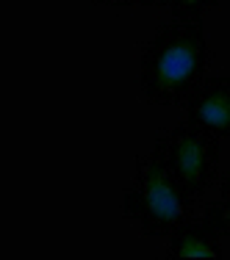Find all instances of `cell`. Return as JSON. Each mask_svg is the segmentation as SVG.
Instances as JSON below:
<instances>
[{"label": "cell", "mask_w": 230, "mask_h": 260, "mask_svg": "<svg viewBox=\"0 0 230 260\" xmlns=\"http://www.w3.org/2000/svg\"><path fill=\"white\" fill-rule=\"evenodd\" d=\"M95 6H145V9H150L153 0H92Z\"/></svg>", "instance_id": "ba28073f"}, {"label": "cell", "mask_w": 230, "mask_h": 260, "mask_svg": "<svg viewBox=\"0 0 230 260\" xmlns=\"http://www.w3.org/2000/svg\"><path fill=\"white\" fill-rule=\"evenodd\" d=\"M197 200L183 188L158 155L136 158L133 185L122 197V213L145 235H172L183 221L194 219Z\"/></svg>", "instance_id": "7a4b0ae2"}, {"label": "cell", "mask_w": 230, "mask_h": 260, "mask_svg": "<svg viewBox=\"0 0 230 260\" xmlns=\"http://www.w3.org/2000/svg\"><path fill=\"white\" fill-rule=\"evenodd\" d=\"M219 0H153V6H166L172 14V20H180V22H194V20H203V14Z\"/></svg>", "instance_id": "52a82bcc"}, {"label": "cell", "mask_w": 230, "mask_h": 260, "mask_svg": "<svg viewBox=\"0 0 230 260\" xmlns=\"http://www.w3.org/2000/svg\"><path fill=\"white\" fill-rule=\"evenodd\" d=\"M222 233L211 224L208 219H189L169 235V249H166V260L178 257H222L219 246Z\"/></svg>", "instance_id": "5b68a950"}, {"label": "cell", "mask_w": 230, "mask_h": 260, "mask_svg": "<svg viewBox=\"0 0 230 260\" xmlns=\"http://www.w3.org/2000/svg\"><path fill=\"white\" fill-rule=\"evenodd\" d=\"M186 122L230 139V75L205 78L186 100Z\"/></svg>", "instance_id": "277c9868"}, {"label": "cell", "mask_w": 230, "mask_h": 260, "mask_svg": "<svg viewBox=\"0 0 230 260\" xmlns=\"http://www.w3.org/2000/svg\"><path fill=\"white\" fill-rule=\"evenodd\" d=\"M211 50L203 20L164 22L145 42L139 55V83L153 105H180L205 80Z\"/></svg>", "instance_id": "6da1fadb"}, {"label": "cell", "mask_w": 230, "mask_h": 260, "mask_svg": "<svg viewBox=\"0 0 230 260\" xmlns=\"http://www.w3.org/2000/svg\"><path fill=\"white\" fill-rule=\"evenodd\" d=\"M153 152L166 164V169L175 175V180L189 191L194 200H200L205 191L219 180L222 147L219 136L194 127L191 122L166 130L155 139Z\"/></svg>", "instance_id": "3957f363"}, {"label": "cell", "mask_w": 230, "mask_h": 260, "mask_svg": "<svg viewBox=\"0 0 230 260\" xmlns=\"http://www.w3.org/2000/svg\"><path fill=\"white\" fill-rule=\"evenodd\" d=\"M203 216L222 235H230V172L219 180V197H216L214 202H205Z\"/></svg>", "instance_id": "8992f818"}]
</instances>
